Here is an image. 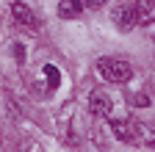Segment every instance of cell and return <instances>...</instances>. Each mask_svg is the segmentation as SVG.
Segmentation results:
<instances>
[{"mask_svg":"<svg viewBox=\"0 0 155 152\" xmlns=\"http://www.w3.org/2000/svg\"><path fill=\"white\" fill-rule=\"evenodd\" d=\"M45 75L50 78V89H55L58 83H61V75H58V69H55L53 64H47V66H45Z\"/></svg>","mask_w":155,"mask_h":152,"instance_id":"cell-8","label":"cell"},{"mask_svg":"<svg viewBox=\"0 0 155 152\" xmlns=\"http://www.w3.org/2000/svg\"><path fill=\"white\" fill-rule=\"evenodd\" d=\"M136 105H139V108L150 105V100H147V94H136Z\"/></svg>","mask_w":155,"mask_h":152,"instance_id":"cell-10","label":"cell"},{"mask_svg":"<svg viewBox=\"0 0 155 152\" xmlns=\"http://www.w3.org/2000/svg\"><path fill=\"white\" fill-rule=\"evenodd\" d=\"M11 14H14V20H17L19 25H25V28H39V17H36L28 6L14 3V6H11Z\"/></svg>","mask_w":155,"mask_h":152,"instance_id":"cell-4","label":"cell"},{"mask_svg":"<svg viewBox=\"0 0 155 152\" xmlns=\"http://www.w3.org/2000/svg\"><path fill=\"white\" fill-rule=\"evenodd\" d=\"M81 11H83V6H81V0H61V3H58V14H61L64 20H67V17L72 20V17H78Z\"/></svg>","mask_w":155,"mask_h":152,"instance_id":"cell-7","label":"cell"},{"mask_svg":"<svg viewBox=\"0 0 155 152\" xmlns=\"http://www.w3.org/2000/svg\"><path fill=\"white\" fill-rule=\"evenodd\" d=\"M114 20L119 28H133L136 22H139V17H136V8H119L114 14Z\"/></svg>","mask_w":155,"mask_h":152,"instance_id":"cell-6","label":"cell"},{"mask_svg":"<svg viewBox=\"0 0 155 152\" xmlns=\"http://www.w3.org/2000/svg\"><path fill=\"white\" fill-rule=\"evenodd\" d=\"M111 133L119 141H133L136 133H139V122H133V119H111Z\"/></svg>","mask_w":155,"mask_h":152,"instance_id":"cell-2","label":"cell"},{"mask_svg":"<svg viewBox=\"0 0 155 152\" xmlns=\"http://www.w3.org/2000/svg\"><path fill=\"white\" fill-rule=\"evenodd\" d=\"M81 6L83 8H97V6H103V0H81Z\"/></svg>","mask_w":155,"mask_h":152,"instance_id":"cell-9","label":"cell"},{"mask_svg":"<svg viewBox=\"0 0 155 152\" xmlns=\"http://www.w3.org/2000/svg\"><path fill=\"white\" fill-rule=\"evenodd\" d=\"M136 17L141 25H152L155 22V0H139L136 3Z\"/></svg>","mask_w":155,"mask_h":152,"instance_id":"cell-5","label":"cell"},{"mask_svg":"<svg viewBox=\"0 0 155 152\" xmlns=\"http://www.w3.org/2000/svg\"><path fill=\"white\" fill-rule=\"evenodd\" d=\"M97 72L103 75V80L125 83V80H130L133 66H130L125 58H100V61H97Z\"/></svg>","mask_w":155,"mask_h":152,"instance_id":"cell-1","label":"cell"},{"mask_svg":"<svg viewBox=\"0 0 155 152\" xmlns=\"http://www.w3.org/2000/svg\"><path fill=\"white\" fill-rule=\"evenodd\" d=\"M89 111L94 116H111V100L103 91H91L89 94Z\"/></svg>","mask_w":155,"mask_h":152,"instance_id":"cell-3","label":"cell"}]
</instances>
